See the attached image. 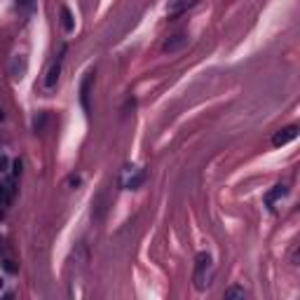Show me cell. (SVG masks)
Wrapping results in <instances>:
<instances>
[{
  "mask_svg": "<svg viewBox=\"0 0 300 300\" xmlns=\"http://www.w3.org/2000/svg\"><path fill=\"white\" fill-rule=\"evenodd\" d=\"M195 289L197 291H207L211 286V279H214V263H211V256L207 251L197 254L195 258Z\"/></svg>",
  "mask_w": 300,
  "mask_h": 300,
  "instance_id": "obj_1",
  "label": "cell"
},
{
  "mask_svg": "<svg viewBox=\"0 0 300 300\" xmlns=\"http://www.w3.org/2000/svg\"><path fill=\"white\" fill-rule=\"evenodd\" d=\"M63 49L61 47V52H59V56L52 61V66H49V70H47V75H45V89L49 92V89H54L56 87V82H59V75H61V63H63Z\"/></svg>",
  "mask_w": 300,
  "mask_h": 300,
  "instance_id": "obj_2",
  "label": "cell"
},
{
  "mask_svg": "<svg viewBox=\"0 0 300 300\" xmlns=\"http://www.w3.org/2000/svg\"><path fill=\"white\" fill-rule=\"evenodd\" d=\"M143 178H146V171H143V169L127 167V178L122 181V185H124V188H129V190H134V188H139V185L143 183Z\"/></svg>",
  "mask_w": 300,
  "mask_h": 300,
  "instance_id": "obj_3",
  "label": "cell"
},
{
  "mask_svg": "<svg viewBox=\"0 0 300 300\" xmlns=\"http://www.w3.org/2000/svg\"><path fill=\"white\" fill-rule=\"evenodd\" d=\"M298 136V127L296 124H291V127H286V129H279L277 134H275V139H272V146L279 148V146H286L289 141H293Z\"/></svg>",
  "mask_w": 300,
  "mask_h": 300,
  "instance_id": "obj_4",
  "label": "cell"
},
{
  "mask_svg": "<svg viewBox=\"0 0 300 300\" xmlns=\"http://www.w3.org/2000/svg\"><path fill=\"white\" fill-rule=\"evenodd\" d=\"M14 178H7V181H2L0 183V209L9 207V202L14 197Z\"/></svg>",
  "mask_w": 300,
  "mask_h": 300,
  "instance_id": "obj_5",
  "label": "cell"
},
{
  "mask_svg": "<svg viewBox=\"0 0 300 300\" xmlns=\"http://www.w3.org/2000/svg\"><path fill=\"white\" fill-rule=\"evenodd\" d=\"M92 82H94V73H87V77L82 80V87H80V103L89 113V92H92Z\"/></svg>",
  "mask_w": 300,
  "mask_h": 300,
  "instance_id": "obj_6",
  "label": "cell"
},
{
  "mask_svg": "<svg viewBox=\"0 0 300 300\" xmlns=\"http://www.w3.org/2000/svg\"><path fill=\"white\" fill-rule=\"evenodd\" d=\"M195 5H197V0H169L167 12H169V14H181V12L195 7Z\"/></svg>",
  "mask_w": 300,
  "mask_h": 300,
  "instance_id": "obj_7",
  "label": "cell"
},
{
  "mask_svg": "<svg viewBox=\"0 0 300 300\" xmlns=\"http://www.w3.org/2000/svg\"><path fill=\"white\" fill-rule=\"evenodd\" d=\"M185 42H188V35H185V33H176V35H171V38L162 45V49H164V52H176Z\"/></svg>",
  "mask_w": 300,
  "mask_h": 300,
  "instance_id": "obj_8",
  "label": "cell"
},
{
  "mask_svg": "<svg viewBox=\"0 0 300 300\" xmlns=\"http://www.w3.org/2000/svg\"><path fill=\"white\" fill-rule=\"evenodd\" d=\"M61 28L66 33H70L73 28H75V19H73V14H70L68 7H61Z\"/></svg>",
  "mask_w": 300,
  "mask_h": 300,
  "instance_id": "obj_9",
  "label": "cell"
},
{
  "mask_svg": "<svg viewBox=\"0 0 300 300\" xmlns=\"http://www.w3.org/2000/svg\"><path fill=\"white\" fill-rule=\"evenodd\" d=\"M225 298L228 300H244L247 298V291H244L242 286H230V289L225 291Z\"/></svg>",
  "mask_w": 300,
  "mask_h": 300,
  "instance_id": "obj_10",
  "label": "cell"
},
{
  "mask_svg": "<svg viewBox=\"0 0 300 300\" xmlns=\"http://www.w3.org/2000/svg\"><path fill=\"white\" fill-rule=\"evenodd\" d=\"M286 193H289V188H286V185H275V190H272V193H270L265 200H268V204H272L277 197H284Z\"/></svg>",
  "mask_w": 300,
  "mask_h": 300,
  "instance_id": "obj_11",
  "label": "cell"
},
{
  "mask_svg": "<svg viewBox=\"0 0 300 300\" xmlns=\"http://www.w3.org/2000/svg\"><path fill=\"white\" fill-rule=\"evenodd\" d=\"M33 2H35V0H16L19 7H33Z\"/></svg>",
  "mask_w": 300,
  "mask_h": 300,
  "instance_id": "obj_12",
  "label": "cell"
},
{
  "mask_svg": "<svg viewBox=\"0 0 300 300\" xmlns=\"http://www.w3.org/2000/svg\"><path fill=\"white\" fill-rule=\"evenodd\" d=\"M0 218H2V209H0Z\"/></svg>",
  "mask_w": 300,
  "mask_h": 300,
  "instance_id": "obj_13",
  "label": "cell"
},
{
  "mask_svg": "<svg viewBox=\"0 0 300 300\" xmlns=\"http://www.w3.org/2000/svg\"><path fill=\"white\" fill-rule=\"evenodd\" d=\"M0 289H2V279H0Z\"/></svg>",
  "mask_w": 300,
  "mask_h": 300,
  "instance_id": "obj_14",
  "label": "cell"
}]
</instances>
